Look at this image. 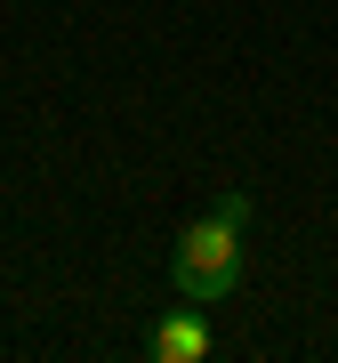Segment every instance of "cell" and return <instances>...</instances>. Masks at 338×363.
<instances>
[{
    "label": "cell",
    "instance_id": "obj_1",
    "mask_svg": "<svg viewBox=\"0 0 338 363\" xmlns=\"http://www.w3.org/2000/svg\"><path fill=\"white\" fill-rule=\"evenodd\" d=\"M242 234H250V194H218L194 226L177 234V242H169V291L194 298V307H218V298H234L242 267H250Z\"/></svg>",
    "mask_w": 338,
    "mask_h": 363
},
{
    "label": "cell",
    "instance_id": "obj_2",
    "mask_svg": "<svg viewBox=\"0 0 338 363\" xmlns=\"http://www.w3.org/2000/svg\"><path fill=\"white\" fill-rule=\"evenodd\" d=\"M209 347H218V339H209V323H202L194 298H185V307H169L161 323L145 331V355H153V363H202Z\"/></svg>",
    "mask_w": 338,
    "mask_h": 363
}]
</instances>
